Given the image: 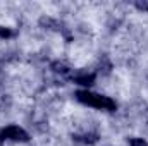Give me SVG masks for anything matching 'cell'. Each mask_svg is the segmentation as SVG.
Instances as JSON below:
<instances>
[{"label":"cell","mask_w":148,"mask_h":146,"mask_svg":"<svg viewBox=\"0 0 148 146\" xmlns=\"http://www.w3.org/2000/svg\"><path fill=\"white\" fill-rule=\"evenodd\" d=\"M77 100L86 103V105H90V107H97V108H103V110L115 108V103L110 98L100 96V95H95V93H90V91H79L77 93Z\"/></svg>","instance_id":"cell-1"},{"label":"cell","mask_w":148,"mask_h":146,"mask_svg":"<svg viewBox=\"0 0 148 146\" xmlns=\"http://www.w3.org/2000/svg\"><path fill=\"white\" fill-rule=\"evenodd\" d=\"M0 136H2V139H14V141H24V139H28V134L23 129L16 127V126H10V127L3 129L0 132Z\"/></svg>","instance_id":"cell-2"},{"label":"cell","mask_w":148,"mask_h":146,"mask_svg":"<svg viewBox=\"0 0 148 146\" xmlns=\"http://www.w3.org/2000/svg\"><path fill=\"white\" fill-rule=\"evenodd\" d=\"M131 146H147L143 139H131Z\"/></svg>","instance_id":"cell-3"}]
</instances>
